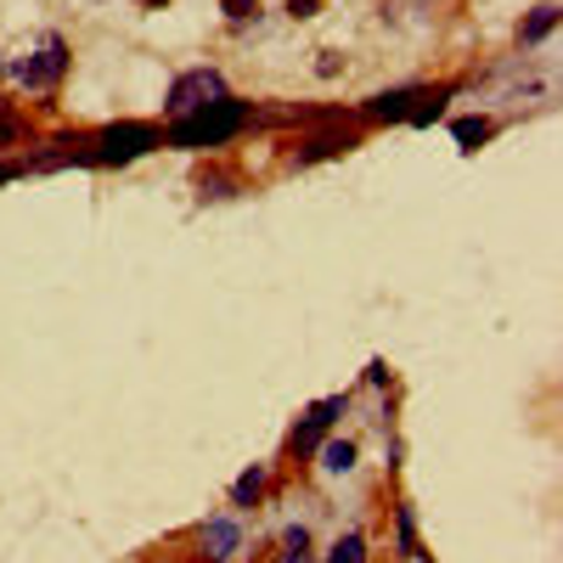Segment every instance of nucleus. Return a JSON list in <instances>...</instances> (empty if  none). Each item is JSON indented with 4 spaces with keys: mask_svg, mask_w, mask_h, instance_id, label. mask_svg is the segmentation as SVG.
<instances>
[{
    "mask_svg": "<svg viewBox=\"0 0 563 563\" xmlns=\"http://www.w3.org/2000/svg\"><path fill=\"white\" fill-rule=\"evenodd\" d=\"M68 68H74V52H68V40H63V34H45V40H40V52H29V57L7 63L12 85L40 90V97H52V90L63 85V74H68Z\"/></svg>",
    "mask_w": 563,
    "mask_h": 563,
    "instance_id": "obj_2",
    "label": "nucleus"
},
{
    "mask_svg": "<svg viewBox=\"0 0 563 563\" xmlns=\"http://www.w3.org/2000/svg\"><path fill=\"white\" fill-rule=\"evenodd\" d=\"M310 456H316V467H321L327 479H344V474H355L361 445H355V440H344V434H327V440H321Z\"/></svg>",
    "mask_w": 563,
    "mask_h": 563,
    "instance_id": "obj_10",
    "label": "nucleus"
},
{
    "mask_svg": "<svg viewBox=\"0 0 563 563\" xmlns=\"http://www.w3.org/2000/svg\"><path fill=\"white\" fill-rule=\"evenodd\" d=\"M220 97H231L220 68H209V63H203V68H186V74H175L169 90H164V119H186V113H198V108H209V102H220Z\"/></svg>",
    "mask_w": 563,
    "mask_h": 563,
    "instance_id": "obj_3",
    "label": "nucleus"
},
{
    "mask_svg": "<svg viewBox=\"0 0 563 563\" xmlns=\"http://www.w3.org/2000/svg\"><path fill=\"white\" fill-rule=\"evenodd\" d=\"M282 12H288L294 23H305V18H316V12H321V0H288Z\"/></svg>",
    "mask_w": 563,
    "mask_h": 563,
    "instance_id": "obj_21",
    "label": "nucleus"
},
{
    "mask_svg": "<svg viewBox=\"0 0 563 563\" xmlns=\"http://www.w3.org/2000/svg\"><path fill=\"white\" fill-rule=\"evenodd\" d=\"M18 175H29V158H0V186L18 180Z\"/></svg>",
    "mask_w": 563,
    "mask_h": 563,
    "instance_id": "obj_22",
    "label": "nucleus"
},
{
    "mask_svg": "<svg viewBox=\"0 0 563 563\" xmlns=\"http://www.w3.org/2000/svg\"><path fill=\"white\" fill-rule=\"evenodd\" d=\"M249 124H260L254 102L220 97V102L186 113V119H169L164 124V147H175V153H214V147H231V141H238Z\"/></svg>",
    "mask_w": 563,
    "mask_h": 563,
    "instance_id": "obj_1",
    "label": "nucleus"
},
{
    "mask_svg": "<svg viewBox=\"0 0 563 563\" xmlns=\"http://www.w3.org/2000/svg\"><path fill=\"white\" fill-rule=\"evenodd\" d=\"M192 547H198V563H238L249 552L243 519L238 512H209V519L192 530Z\"/></svg>",
    "mask_w": 563,
    "mask_h": 563,
    "instance_id": "obj_5",
    "label": "nucleus"
},
{
    "mask_svg": "<svg viewBox=\"0 0 563 563\" xmlns=\"http://www.w3.org/2000/svg\"><path fill=\"white\" fill-rule=\"evenodd\" d=\"M355 147H361V130L321 124V130H310V135H299V141H294L288 164H294V169H310V164H327V158H344V153H355Z\"/></svg>",
    "mask_w": 563,
    "mask_h": 563,
    "instance_id": "obj_6",
    "label": "nucleus"
},
{
    "mask_svg": "<svg viewBox=\"0 0 563 563\" xmlns=\"http://www.w3.org/2000/svg\"><path fill=\"white\" fill-rule=\"evenodd\" d=\"M389 384H395L389 361H366V389H389Z\"/></svg>",
    "mask_w": 563,
    "mask_h": 563,
    "instance_id": "obj_19",
    "label": "nucleus"
},
{
    "mask_svg": "<svg viewBox=\"0 0 563 563\" xmlns=\"http://www.w3.org/2000/svg\"><path fill=\"white\" fill-rule=\"evenodd\" d=\"M271 563H316V558H294V552H271Z\"/></svg>",
    "mask_w": 563,
    "mask_h": 563,
    "instance_id": "obj_23",
    "label": "nucleus"
},
{
    "mask_svg": "<svg viewBox=\"0 0 563 563\" xmlns=\"http://www.w3.org/2000/svg\"><path fill=\"white\" fill-rule=\"evenodd\" d=\"M339 417H350V395H321V400H310V406L299 411V422H294V434H288V456H310L327 434L339 429Z\"/></svg>",
    "mask_w": 563,
    "mask_h": 563,
    "instance_id": "obj_4",
    "label": "nucleus"
},
{
    "mask_svg": "<svg viewBox=\"0 0 563 563\" xmlns=\"http://www.w3.org/2000/svg\"><path fill=\"white\" fill-rule=\"evenodd\" d=\"M276 552H294V558H316L310 525H288V530H282V547H276Z\"/></svg>",
    "mask_w": 563,
    "mask_h": 563,
    "instance_id": "obj_18",
    "label": "nucleus"
},
{
    "mask_svg": "<svg viewBox=\"0 0 563 563\" xmlns=\"http://www.w3.org/2000/svg\"><path fill=\"white\" fill-rule=\"evenodd\" d=\"M271 479H276V467L271 462H249L238 479H231V512H254V507H265V496H271Z\"/></svg>",
    "mask_w": 563,
    "mask_h": 563,
    "instance_id": "obj_8",
    "label": "nucleus"
},
{
    "mask_svg": "<svg viewBox=\"0 0 563 563\" xmlns=\"http://www.w3.org/2000/svg\"><path fill=\"white\" fill-rule=\"evenodd\" d=\"M456 90H462L456 79H451V85H429V90H422V102H417V113H411L406 124H411V130H429L434 119H445V102L456 97Z\"/></svg>",
    "mask_w": 563,
    "mask_h": 563,
    "instance_id": "obj_11",
    "label": "nucleus"
},
{
    "mask_svg": "<svg viewBox=\"0 0 563 563\" xmlns=\"http://www.w3.org/2000/svg\"><path fill=\"white\" fill-rule=\"evenodd\" d=\"M422 90L429 85H389V90H372V97L355 108L366 124H406L411 113H417V102H422Z\"/></svg>",
    "mask_w": 563,
    "mask_h": 563,
    "instance_id": "obj_7",
    "label": "nucleus"
},
{
    "mask_svg": "<svg viewBox=\"0 0 563 563\" xmlns=\"http://www.w3.org/2000/svg\"><path fill=\"white\" fill-rule=\"evenodd\" d=\"M389 530H395V558H400V563H422V558H429V547H422V530H417V507H411L406 496L389 507Z\"/></svg>",
    "mask_w": 563,
    "mask_h": 563,
    "instance_id": "obj_9",
    "label": "nucleus"
},
{
    "mask_svg": "<svg viewBox=\"0 0 563 563\" xmlns=\"http://www.w3.org/2000/svg\"><path fill=\"white\" fill-rule=\"evenodd\" d=\"M29 141H34L29 119H23V113H12L7 102H0V147H29Z\"/></svg>",
    "mask_w": 563,
    "mask_h": 563,
    "instance_id": "obj_15",
    "label": "nucleus"
},
{
    "mask_svg": "<svg viewBox=\"0 0 563 563\" xmlns=\"http://www.w3.org/2000/svg\"><path fill=\"white\" fill-rule=\"evenodd\" d=\"M451 135H456V147H462V153H479L485 141L496 135V119H485V113H467V119H456V124H451Z\"/></svg>",
    "mask_w": 563,
    "mask_h": 563,
    "instance_id": "obj_13",
    "label": "nucleus"
},
{
    "mask_svg": "<svg viewBox=\"0 0 563 563\" xmlns=\"http://www.w3.org/2000/svg\"><path fill=\"white\" fill-rule=\"evenodd\" d=\"M141 7H169V0H141Z\"/></svg>",
    "mask_w": 563,
    "mask_h": 563,
    "instance_id": "obj_24",
    "label": "nucleus"
},
{
    "mask_svg": "<svg viewBox=\"0 0 563 563\" xmlns=\"http://www.w3.org/2000/svg\"><path fill=\"white\" fill-rule=\"evenodd\" d=\"M316 74H321V79H339V74H344V57H339V52H316Z\"/></svg>",
    "mask_w": 563,
    "mask_h": 563,
    "instance_id": "obj_20",
    "label": "nucleus"
},
{
    "mask_svg": "<svg viewBox=\"0 0 563 563\" xmlns=\"http://www.w3.org/2000/svg\"><path fill=\"white\" fill-rule=\"evenodd\" d=\"M238 186H243V180H238V175H231V169H209V175L198 180V192L220 203V198H238Z\"/></svg>",
    "mask_w": 563,
    "mask_h": 563,
    "instance_id": "obj_16",
    "label": "nucleus"
},
{
    "mask_svg": "<svg viewBox=\"0 0 563 563\" xmlns=\"http://www.w3.org/2000/svg\"><path fill=\"white\" fill-rule=\"evenodd\" d=\"M321 563H366V530H344V536H333V547L321 552Z\"/></svg>",
    "mask_w": 563,
    "mask_h": 563,
    "instance_id": "obj_14",
    "label": "nucleus"
},
{
    "mask_svg": "<svg viewBox=\"0 0 563 563\" xmlns=\"http://www.w3.org/2000/svg\"><path fill=\"white\" fill-rule=\"evenodd\" d=\"M558 12H563L558 0H541V7H530V18L519 23V45H525V52H530V45H541V40L558 29Z\"/></svg>",
    "mask_w": 563,
    "mask_h": 563,
    "instance_id": "obj_12",
    "label": "nucleus"
},
{
    "mask_svg": "<svg viewBox=\"0 0 563 563\" xmlns=\"http://www.w3.org/2000/svg\"><path fill=\"white\" fill-rule=\"evenodd\" d=\"M220 12H225V23H231V29H249V23H260V18H265L260 0H220Z\"/></svg>",
    "mask_w": 563,
    "mask_h": 563,
    "instance_id": "obj_17",
    "label": "nucleus"
}]
</instances>
